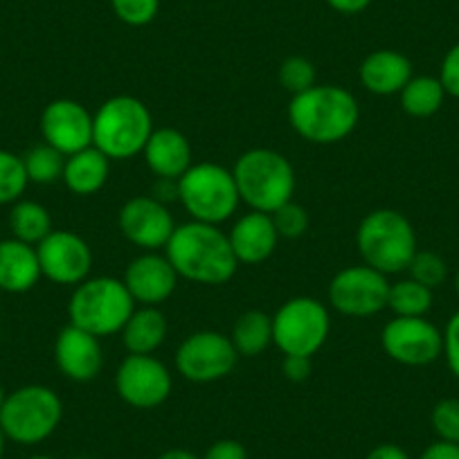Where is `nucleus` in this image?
<instances>
[{"mask_svg": "<svg viewBox=\"0 0 459 459\" xmlns=\"http://www.w3.org/2000/svg\"><path fill=\"white\" fill-rule=\"evenodd\" d=\"M165 255L178 277L203 286L225 284L239 268L228 232L201 221L176 225Z\"/></svg>", "mask_w": 459, "mask_h": 459, "instance_id": "obj_1", "label": "nucleus"}, {"mask_svg": "<svg viewBox=\"0 0 459 459\" xmlns=\"http://www.w3.org/2000/svg\"><path fill=\"white\" fill-rule=\"evenodd\" d=\"M360 120V106L347 88L316 83L290 97L289 122L311 144H335L350 138Z\"/></svg>", "mask_w": 459, "mask_h": 459, "instance_id": "obj_2", "label": "nucleus"}, {"mask_svg": "<svg viewBox=\"0 0 459 459\" xmlns=\"http://www.w3.org/2000/svg\"><path fill=\"white\" fill-rule=\"evenodd\" d=\"M153 134L152 110L134 95H115L92 113V147L110 162L140 156Z\"/></svg>", "mask_w": 459, "mask_h": 459, "instance_id": "obj_3", "label": "nucleus"}, {"mask_svg": "<svg viewBox=\"0 0 459 459\" xmlns=\"http://www.w3.org/2000/svg\"><path fill=\"white\" fill-rule=\"evenodd\" d=\"M241 203L253 212L273 214L293 201L295 194V169L286 156L275 149H250L237 158L232 167Z\"/></svg>", "mask_w": 459, "mask_h": 459, "instance_id": "obj_4", "label": "nucleus"}, {"mask_svg": "<svg viewBox=\"0 0 459 459\" xmlns=\"http://www.w3.org/2000/svg\"><path fill=\"white\" fill-rule=\"evenodd\" d=\"M356 246L363 264L383 275H396L408 271L417 253V232L401 212L381 207L363 216L356 230Z\"/></svg>", "mask_w": 459, "mask_h": 459, "instance_id": "obj_5", "label": "nucleus"}, {"mask_svg": "<svg viewBox=\"0 0 459 459\" xmlns=\"http://www.w3.org/2000/svg\"><path fill=\"white\" fill-rule=\"evenodd\" d=\"M138 304L126 290L125 281L117 277H88L74 286L68 302L70 325L106 338L120 333L129 316Z\"/></svg>", "mask_w": 459, "mask_h": 459, "instance_id": "obj_6", "label": "nucleus"}, {"mask_svg": "<svg viewBox=\"0 0 459 459\" xmlns=\"http://www.w3.org/2000/svg\"><path fill=\"white\" fill-rule=\"evenodd\" d=\"M178 201L192 221L221 225L241 205L232 169L216 162H194L178 180Z\"/></svg>", "mask_w": 459, "mask_h": 459, "instance_id": "obj_7", "label": "nucleus"}, {"mask_svg": "<svg viewBox=\"0 0 459 459\" xmlns=\"http://www.w3.org/2000/svg\"><path fill=\"white\" fill-rule=\"evenodd\" d=\"M64 417L59 394L48 385H23L10 392L0 408V428L10 441L34 446L55 435Z\"/></svg>", "mask_w": 459, "mask_h": 459, "instance_id": "obj_8", "label": "nucleus"}, {"mask_svg": "<svg viewBox=\"0 0 459 459\" xmlns=\"http://www.w3.org/2000/svg\"><path fill=\"white\" fill-rule=\"evenodd\" d=\"M331 317L325 304L308 295L290 298L273 316V344L284 356H313L325 347Z\"/></svg>", "mask_w": 459, "mask_h": 459, "instance_id": "obj_9", "label": "nucleus"}, {"mask_svg": "<svg viewBox=\"0 0 459 459\" xmlns=\"http://www.w3.org/2000/svg\"><path fill=\"white\" fill-rule=\"evenodd\" d=\"M329 304L347 317H372L387 308L390 280L368 264L347 266L329 281Z\"/></svg>", "mask_w": 459, "mask_h": 459, "instance_id": "obj_10", "label": "nucleus"}, {"mask_svg": "<svg viewBox=\"0 0 459 459\" xmlns=\"http://www.w3.org/2000/svg\"><path fill=\"white\" fill-rule=\"evenodd\" d=\"M235 344L221 331H196L180 342L176 351V369L185 381L214 383L237 368Z\"/></svg>", "mask_w": 459, "mask_h": 459, "instance_id": "obj_11", "label": "nucleus"}, {"mask_svg": "<svg viewBox=\"0 0 459 459\" xmlns=\"http://www.w3.org/2000/svg\"><path fill=\"white\" fill-rule=\"evenodd\" d=\"M174 387L169 368L156 356L129 354L115 372V392L135 410H153L165 403Z\"/></svg>", "mask_w": 459, "mask_h": 459, "instance_id": "obj_12", "label": "nucleus"}, {"mask_svg": "<svg viewBox=\"0 0 459 459\" xmlns=\"http://www.w3.org/2000/svg\"><path fill=\"white\" fill-rule=\"evenodd\" d=\"M383 351L394 363L423 368L444 351V335L428 317H392L381 331Z\"/></svg>", "mask_w": 459, "mask_h": 459, "instance_id": "obj_13", "label": "nucleus"}, {"mask_svg": "<svg viewBox=\"0 0 459 459\" xmlns=\"http://www.w3.org/2000/svg\"><path fill=\"white\" fill-rule=\"evenodd\" d=\"M41 275L61 286H77L91 277L92 250L83 237L70 230H52L37 246Z\"/></svg>", "mask_w": 459, "mask_h": 459, "instance_id": "obj_14", "label": "nucleus"}, {"mask_svg": "<svg viewBox=\"0 0 459 459\" xmlns=\"http://www.w3.org/2000/svg\"><path fill=\"white\" fill-rule=\"evenodd\" d=\"M120 232L129 244L138 246L144 253H153L169 244L176 230V221L171 216L167 203L156 196H134L120 207L117 216Z\"/></svg>", "mask_w": 459, "mask_h": 459, "instance_id": "obj_15", "label": "nucleus"}, {"mask_svg": "<svg viewBox=\"0 0 459 459\" xmlns=\"http://www.w3.org/2000/svg\"><path fill=\"white\" fill-rule=\"evenodd\" d=\"M43 143L65 158L92 147V113L74 100H55L41 113Z\"/></svg>", "mask_w": 459, "mask_h": 459, "instance_id": "obj_16", "label": "nucleus"}, {"mask_svg": "<svg viewBox=\"0 0 459 459\" xmlns=\"http://www.w3.org/2000/svg\"><path fill=\"white\" fill-rule=\"evenodd\" d=\"M178 280V273L174 271L167 255H158V250L138 255L122 277L126 290L140 307H160L174 295Z\"/></svg>", "mask_w": 459, "mask_h": 459, "instance_id": "obj_17", "label": "nucleus"}, {"mask_svg": "<svg viewBox=\"0 0 459 459\" xmlns=\"http://www.w3.org/2000/svg\"><path fill=\"white\" fill-rule=\"evenodd\" d=\"M55 360L59 372L74 383L95 381L104 368V347L101 338L79 329L74 325H65L59 331L55 342Z\"/></svg>", "mask_w": 459, "mask_h": 459, "instance_id": "obj_18", "label": "nucleus"}, {"mask_svg": "<svg viewBox=\"0 0 459 459\" xmlns=\"http://www.w3.org/2000/svg\"><path fill=\"white\" fill-rule=\"evenodd\" d=\"M230 246L235 253L237 262L246 266H257L273 257L280 235H277L273 216L266 212H246L235 221L228 232Z\"/></svg>", "mask_w": 459, "mask_h": 459, "instance_id": "obj_19", "label": "nucleus"}, {"mask_svg": "<svg viewBox=\"0 0 459 459\" xmlns=\"http://www.w3.org/2000/svg\"><path fill=\"white\" fill-rule=\"evenodd\" d=\"M143 156L152 174L160 180H178L194 165L192 144L187 135L171 126L153 129Z\"/></svg>", "mask_w": 459, "mask_h": 459, "instance_id": "obj_20", "label": "nucleus"}, {"mask_svg": "<svg viewBox=\"0 0 459 459\" xmlns=\"http://www.w3.org/2000/svg\"><path fill=\"white\" fill-rule=\"evenodd\" d=\"M360 83L374 95H399L405 83L414 77L412 61L396 50H377L360 64Z\"/></svg>", "mask_w": 459, "mask_h": 459, "instance_id": "obj_21", "label": "nucleus"}, {"mask_svg": "<svg viewBox=\"0 0 459 459\" xmlns=\"http://www.w3.org/2000/svg\"><path fill=\"white\" fill-rule=\"evenodd\" d=\"M37 246L19 239L0 241V290L5 293H28L41 280Z\"/></svg>", "mask_w": 459, "mask_h": 459, "instance_id": "obj_22", "label": "nucleus"}, {"mask_svg": "<svg viewBox=\"0 0 459 459\" xmlns=\"http://www.w3.org/2000/svg\"><path fill=\"white\" fill-rule=\"evenodd\" d=\"M120 333L129 354H153L167 338L165 313L158 307H135Z\"/></svg>", "mask_w": 459, "mask_h": 459, "instance_id": "obj_23", "label": "nucleus"}, {"mask_svg": "<svg viewBox=\"0 0 459 459\" xmlns=\"http://www.w3.org/2000/svg\"><path fill=\"white\" fill-rule=\"evenodd\" d=\"M110 174V160L97 147L82 149L65 158L64 185L74 196H92L106 185Z\"/></svg>", "mask_w": 459, "mask_h": 459, "instance_id": "obj_24", "label": "nucleus"}, {"mask_svg": "<svg viewBox=\"0 0 459 459\" xmlns=\"http://www.w3.org/2000/svg\"><path fill=\"white\" fill-rule=\"evenodd\" d=\"M230 340L235 344L239 359H255L273 344V316L250 308L237 317Z\"/></svg>", "mask_w": 459, "mask_h": 459, "instance_id": "obj_25", "label": "nucleus"}, {"mask_svg": "<svg viewBox=\"0 0 459 459\" xmlns=\"http://www.w3.org/2000/svg\"><path fill=\"white\" fill-rule=\"evenodd\" d=\"M10 230L14 239L39 246L55 228H52V216L46 205L21 198L10 210Z\"/></svg>", "mask_w": 459, "mask_h": 459, "instance_id": "obj_26", "label": "nucleus"}, {"mask_svg": "<svg viewBox=\"0 0 459 459\" xmlns=\"http://www.w3.org/2000/svg\"><path fill=\"white\" fill-rule=\"evenodd\" d=\"M401 97V108L410 115V117H432L437 110L444 106L446 95L444 86H441L439 77H428V74H421V77H412L408 83H405L403 91L399 92Z\"/></svg>", "mask_w": 459, "mask_h": 459, "instance_id": "obj_27", "label": "nucleus"}, {"mask_svg": "<svg viewBox=\"0 0 459 459\" xmlns=\"http://www.w3.org/2000/svg\"><path fill=\"white\" fill-rule=\"evenodd\" d=\"M387 308L396 317H426L432 308V290L414 280H399L390 284Z\"/></svg>", "mask_w": 459, "mask_h": 459, "instance_id": "obj_28", "label": "nucleus"}, {"mask_svg": "<svg viewBox=\"0 0 459 459\" xmlns=\"http://www.w3.org/2000/svg\"><path fill=\"white\" fill-rule=\"evenodd\" d=\"M21 158H23L25 174H28L30 183L52 185L64 178L65 156L56 152L55 147H50V144H37Z\"/></svg>", "mask_w": 459, "mask_h": 459, "instance_id": "obj_29", "label": "nucleus"}, {"mask_svg": "<svg viewBox=\"0 0 459 459\" xmlns=\"http://www.w3.org/2000/svg\"><path fill=\"white\" fill-rule=\"evenodd\" d=\"M28 185L23 158L0 149V205H14L16 201H21Z\"/></svg>", "mask_w": 459, "mask_h": 459, "instance_id": "obj_30", "label": "nucleus"}, {"mask_svg": "<svg viewBox=\"0 0 459 459\" xmlns=\"http://www.w3.org/2000/svg\"><path fill=\"white\" fill-rule=\"evenodd\" d=\"M277 79H280V86L286 92H290V97L299 95V92L308 91L317 83V73L316 65L307 59V56H286L281 61L280 70H277Z\"/></svg>", "mask_w": 459, "mask_h": 459, "instance_id": "obj_31", "label": "nucleus"}, {"mask_svg": "<svg viewBox=\"0 0 459 459\" xmlns=\"http://www.w3.org/2000/svg\"><path fill=\"white\" fill-rule=\"evenodd\" d=\"M410 280L419 281V284L428 286L430 290L439 289L441 284L448 277V264L444 262V257L432 250H417L408 266Z\"/></svg>", "mask_w": 459, "mask_h": 459, "instance_id": "obj_32", "label": "nucleus"}, {"mask_svg": "<svg viewBox=\"0 0 459 459\" xmlns=\"http://www.w3.org/2000/svg\"><path fill=\"white\" fill-rule=\"evenodd\" d=\"M271 216L280 239H299L308 230V212L295 201H289L286 205H281Z\"/></svg>", "mask_w": 459, "mask_h": 459, "instance_id": "obj_33", "label": "nucleus"}, {"mask_svg": "<svg viewBox=\"0 0 459 459\" xmlns=\"http://www.w3.org/2000/svg\"><path fill=\"white\" fill-rule=\"evenodd\" d=\"M115 16L131 28L149 25L158 16L160 0H110Z\"/></svg>", "mask_w": 459, "mask_h": 459, "instance_id": "obj_34", "label": "nucleus"}, {"mask_svg": "<svg viewBox=\"0 0 459 459\" xmlns=\"http://www.w3.org/2000/svg\"><path fill=\"white\" fill-rule=\"evenodd\" d=\"M430 423L441 441L459 446V399H441L432 408Z\"/></svg>", "mask_w": 459, "mask_h": 459, "instance_id": "obj_35", "label": "nucleus"}, {"mask_svg": "<svg viewBox=\"0 0 459 459\" xmlns=\"http://www.w3.org/2000/svg\"><path fill=\"white\" fill-rule=\"evenodd\" d=\"M441 335H444V351H441V356L446 359L448 369L455 374V378H459V311L450 316Z\"/></svg>", "mask_w": 459, "mask_h": 459, "instance_id": "obj_36", "label": "nucleus"}, {"mask_svg": "<svg viewBox=\"0 0 459 459\" xmlns=\"http://www.w3.org/2000/svg\"><path fill=\"white\" fill-rule=\"evenodd\" d=\"M439 82L441 86H444L446 95L459 100V43H455V46L446 52L439 68Z\"/></svg>", "mask_w": 459, "mask_h": 459, "instance_id": "obj_37", "label": "nucleus"}, {"mask_svg": "<svg viewBox=\"0 0 459 459\" xmlns=\"http://www.w3.org/2000/svg\"><path fill=\"white\" fill-rule=\"evenodd\" d=\"M203 459H248V450L237 439H219L205 450Z\"/></svg>", "mask_w": 459, "mask_h": 459, "instance_id": "obj_38", "label": "nucleus"}, {"mask_svg": "<svg viewBox=\"0 0 459 459\" xmlns=\"http://www.w3.org/2000/svg\"><path fill=\"white\" fill-rule=\"evenodd\" d=\"M313 372V359L308 356H284L281 360V374L289 378L290 383H302L311 377Z\"/></svg>", "mask_w": 459, "mask_h": 459, "instance_id": "obj_39", "label": "nucleus"}, {"mask_svg": "<svg viewBox=\"0 0 459 459\" xmlns=\"http://www.w3.org/2000/svg\"><path fill=\"white\" fill-rule=\"evenodd\" d=\"M419 459H459V446L437 439L419 455Z\"/></svg>", "mask_w": 459, "mask_h": 459, "instance_id": "obj_40", "label": "nucleus"}, {"mask_svg": "<svg viewBox=\"0 0 459 459\" xmlns=\"http://www.w3.org/2000/svg\"><path fill=\"white\" fill-rule=\"evenodd\" d=\"M331 10L340 12V14H360L369 7L372 0H326Z\"/></svg>", "mask_w": 459, "mask_h": 459, "instance_id": "obj_41", "label": "nucleus"}, {"mask_svg": "<svg viewBox=\"0 0 459 459\" xmlns=\"http://www.w3.org/2000/svg\"><path fill=\"white\" fill-rule=\"evenodd\" d=\"M365 459H410V455L396 444H381L369 450Z\"/></svg>", "mask_w": 459, "mask_h": 459, "instance_id": "obj_42", "label": "nucleus"}, {"mask_svg": "<svg viewBox=\"0 0 459 459\" xmlns=\"http://www.w3.org/2000/svg\"><path fill=\"white\" fill-rule=\"evenodd\" d=\"M158 459H203V457H198V455H194L192 450L187 448H169L162 455H158Z\"/></svg>", "mask_w": 459, "mask_h": 459, "instance_id": "obj_43", "label": "nucleus"}, {"mask_svg": "<svg viewBox=\"0 0 459 459\" xmlns=\"http://www.w3.org/2000/svg\"><path fill=\"white\" fill-rule=\"evenodd\" d=\"M5 441H7V437H5V432H3V428H0V459H3V455H5Z\"/></svg>", "mask_w": 459, "mask_h": 459, "instance_id": "obj_44", "label": "nucleus"}, {"mask_svg": "<svg viewBox=\"0 0 459 459\" xmlns=\"http://www.w3.org/2000/svg\"><path fill=\"white\" fill-rule=\"evenodd\" d=\"M5 399H7V392H5V387L0 385V408H3V403H5Z\"/></svg>", "mask_w": 459, "mask_h": 459, "instance_id": "obj_45", "label": "nucleus"}, {"mask_svg": "<svg viewBox=\"0 0 459 459\" xmlns=\"http://www.w3.org/2000/svg\"><path fill=\"white\" fill-rule=\"evenodd\" d=\"M455 290H457V298H459V271H457V277H455Z\"/></svg>", "mask_w": 459, "mask_h": 459, "instance_id": "obj_46", "label": "nucleus"}, {"mask_svg": "<svg viewBox=\"0 0 459 459\" xmlns=\"http://www.w3.org/2000/svg\"><path fill=\"white\" fill-rule=\"evenodd\" d=\"M30 459H52V457H48V455H34V457H30Z\"/></svg>", "mask_w": 459, "mask_h": 459, "instance_id": "obj_47", "label": "nucleus"}, {"mask_svg": "<svg viewBox=\"0 0 459 459\" xmlns=\"http://www.w3.org/2000/svg\"><path fill=\"white\" fill-rule=\"evenodd\" d=\"M79 459H88V457H79Z\"/></svg>", "mask_w": 459, "mask_h": 459, "instance_id": "obj_48", "label": "nucleus"}]
</instances>
